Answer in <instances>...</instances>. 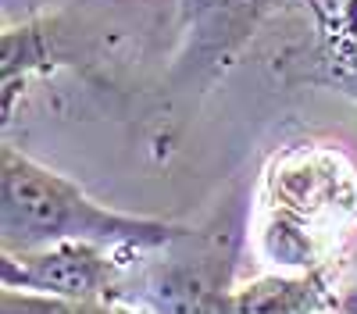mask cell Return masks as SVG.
Here are the masks:
<instances>
[{
  "mask_svg": "<svg viewBox=\"0 0 357 314\" xmlns=\"http://www.w3.org/2000/svg\"><path fill=\"white\" fill-rule=\"evenodd\" d=\"M193 236L190 225L129 214L93 200L79 182L4 143L0 150V250L86 240L111 250H165Z\"/></svg>",
  "mask_w": 357,
  "mask_h": 314,
  "instance_id": "6da1fadb",
  "label": "cell"
},
{
  "mask_svg": "<svg viewBox=\"0 0 357 314\" xmlns=\"http://www.w3.org/2000/svg\"><path fill=\"white\" fill-rule=\"evenodd\" d=\"M257 246L279 268L336 265L357 228V171L336 143H286L261 179Z\"/></svg>",
  "mask_w": 357,
  "mask_h": 314,
  "instance_id": "7a4b0ae2",
  "label": "cell"
},
{
  "mask_svg": "<svg viewBox=\"0 0 357 314\" xmlns=\"http://www.w3.org/2000/svg\"><path fill=\"white\" fill-rule=\"evenodd\" d=\"M129 253L86 240L0 250V285L57 300H114Z\"/></svg>",
  "mask_w": 357,
  "mask_h": 314,
  "instance_id": "3957f363",
  "label": "cell"
},
{
  "mask_svg": "<svg viewBox=\"0 0 357 314\" xmlns=\"http://www.w3.org/2000/svg\"><path fill=\"white\" fill-rule=\"evenodd\" d=\"M175 246L129 253L122 290L114 300L136 304L143 314H229L232 278L218 253L178 257Z\"/></svg>",
  "mask_w": 357,
  "mask_h": 314,
  "instance_id": "277c9868",
  "label": "cell"
},
{
  "mask_svg": "<svg viewBox=\"0 0 357 314\" xmlns=\"http://www.w3.org/2000/svg\"><path fill=\"white\" fill-rule=\"evenodd\" d=\"M282 0H183V68L215 79L240 61Z\"/></svg>",
  "mask_w": 357,
  "mask_h": 314,
  "instance_id": "5b68a950",
  "label": "cell"
},
{
  "mask_svg": "<svg viewBox=\"0 0 357 314\" xmlns=\"http://www.w3.org/2000/svg\"><path fill=\"white\" fill-rule=\"evenodd\" d=\"M340 307L333 265L264 272L232 285L229 314H329Z\"/></svg>",
  "mask_w": 357,
  "mask_h": 314,
  "instance_id": "8992f818",
  "label": "cell"
},
{
  "mask_svg": "<svg viewBox=\"0 0 357 314\" xmlns=\"http://www.w3.org/2000/svg\"><path fill=\"white\" fill-rule=\"evenodd\" d=\"M275 61L282 82L318 86L357 104V25H314L307 43H293Z\"/></svg>",
  "mask_w": 357,
  "mask_h": 314,
  "instance_id": "52a82bcc",
  "label": "cell"
},
{
  "mask_svg": "<svg viewBox=\"0 0 357 314\" xmlns=\"http://www.w3.org/2000/svg\"><path fill=\"white\" fill-rule=\"evenodd\" d=\"M0 57H4V122H11L15 97L36 75L54 72L61 57V33H54V18L36 15L25 22H8L0 33Z\"/></svg>",
  "mask_w": 357,
  "mask_h": 314,
  "instance_id": "ba28073f",
  "label": "cell"
},
{
  "mask_svg": "<svg viewBox=\"0 0 357 314\" xmlns=\"http://www.w3.org/2000/svg\"><path fill=\"white\" fill-rule=\"evenodd\" d=\"M0 314H143L126 300H57L40 293L4 290L0 293Z\"/></svg>",
  "mask_w": 357,
  "mask_h": 314,
  "instance_id": "9c48e42d",
  "label": "cell"
},
{
  "mask_svg": "<svg viewBox=\"0 0 357 314\" xmlns=\"http://www.w3.org/2000/svg\"><path fill=\"white\" fill-rule=\"evenodd\" d=\"M314 25H357V0H304Z\"/></svg>",
  "mask_w": 357,
  "mask_h": 314,
  "instance_id": "30bf717a",
  "label": "cell"
}]
</instances>
